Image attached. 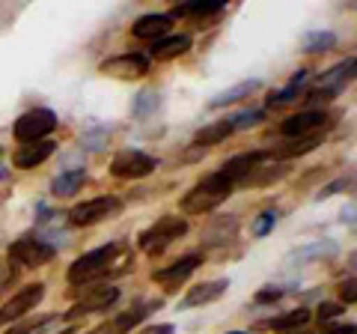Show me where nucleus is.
Instances as JSON below:
<instances>
[{
    "label": "nucleus",
    "mask_w": 357,
    "mask_h": 334,
    "mask_svg": "<svg viewBox=\"0 0 357 334\" xmlns=\"http://www.w3.org/2000/svg\"><path fill=\"white\" fill-rule=\"evenodd\" d=\"M351 78H354V57L337 63V66H333V69H328L325 75H319V78H316V90H321V93H328V96L337 99V96L345 90V87L351 84Z\"/></svg>",
    "instance_id": "4468645a"
},
{
    "label": "nucleus",
    "mask_w": 357,
    "mask_h": 334,
    "mask_svg": "<svg viewBox=\"0 0 357 334\" xmlns=\"http://www.w3.org/2000/svg\"><path fill=\"white\" fill-rule=\"evenodd\" d=\"M60 334H75V328H66V331H60Z\"/></svg>",
    "instance_id": "79ce46f5"
},
{
    "label": "nucleus",
    "mask_w": 357,
    "mask_h": 334,
    "mask_svg": "<svg viewBox=\"0 0 357 334\" xmlns=\"http://www.w3.org/2000/svg\"><path fill=\"white\" fill-rule=\"evenodd\" d=\"M107 135H110L107 129H89V131H84L81 150H102L105 143H107Z\"/></svg>",
    "instance_id": "473e14b6"
},
{
    "label": "nucleus",
    "mask_w": 357,
    "mask_h": 334,
    "mask_svg": "<svg viewBox=\"0 0 357 334\" xmlns=\"http://www.w3.org/2000/svg\"><path fill=\"white\" fill-rule=\"evenodd\" d=\"M280 298H283V289L265 286L262 293H256V305H271V302H280Z\"/></svg>",
    "instance_id": "72a5a7b5"
},
{
    "label": "nucleus",
    "mask_w": 357,
    "mask_h": 334,
    "mask_svg": "<svg viewBox=\"0 0 357 334\" xmlns=\"http://www.w3.org/2000/svg\"><path fill=\"white\" fill-rule=\"evenodd\" d=\"M268 161V150H253V152H238V155H232L229 161H223V167L218 173H223L227 180L232 182H244L248 176L256 170L259 164Z\"/></svg>",
    "instance_id": "9b49d317"
},
{
    "label": "nucleus",
    "mask_w": 357,
    "mask_h": 334,
    "mask_svg": "<svg viewBox=\"0 0 357 334\" xmlns=\"http://www.w3.org/2000/svg\"><path fill=\"white\" fill-rule=\"evenodd\" d=\"M340 298H342L345 305H354V298H357V293H354V277H349V281L340 284Z\"/></svg>",
    "instance_id": "e433bc0d"
},
{
    "label": "nucleus",
    "mask_w": 357,
    "mask_h": 334,
    "mask_svg": "<svg viewBox=\"0 0 357 334\" xmlns=\"http://www.w3.org/2000/svg\"><path fill=\"white\" fill-rule=\"evenodd\" d=\"M321 126H328V114L325 110H301V114L289 117L280 122V135H286L289 140L295 138H310V131H316Z\"/></svg>",
    "instance_id": "f8f14e48"
},
{
    "label": "nucleus",
    "mask_w": 357,
    "mask_h": 334,
    "mask_svg": "<svg viewBox=\"0 0 357 334\" xmlns=\"http://www.w3.org/2000/svg\"><path fill=\"white\" fill-rule=\"evenodd\" d=\"M54 129H57V114L48 108H33L15 119L13 131L18 143H36V140H48Z\"/></svg>",
    "instance_id": "20e7f679"
},
{
    "label": "nucleus",
    "mask_w": 357,
    "mask_h": 334,
    "mask_svg": "<svg viewBox=\"0 0 357 334\" xmlns=\"http://www.w3.org/2000/svg\"><path fill=\"white\" fill-rule=\"evenodd\" d=\"M6 176H9V170H6L3 164H0V180H6Z\"/></svg>",
    "instance_id": "a19ab883"
},
{
    "label": "nucleus",
    "mask_w": 357,
    "mask_h": 334,
    "mask_svg": "<svg viewBox=\"0 0 357 334\" xmlns=\"http://www.w3.org/2000/svg\"><path fill=\"white\" fill-rule=\"evenodd\" d=\"M54 257H57V248H51L39 236H21L9 245V263L21 266V269H39V266L51 263Z\"/></svg>",
    "instance_id": "39448f33"
},
{
    "label": "nucleus",
    "mask_w": 357,
    "mask_h": 334,
    "mask_svg": "<svg viewBox=\"0 0 357 334\" xmlns=\"http://www.w3.org/2000/svg\"><path fill=\"white\" fill-rule=\"evenodd\" d=\"M229 122H232V131L253 129V126H259V122H265V110H262V108H256V110H241V114H236Z\"/></svg>",
    "instance_id": "2f4dec72"
},
{
    "label": "nucleus",
    "mask_w": 357,
    "mask_h": 334,
    "mask_svg": "<svg viewBox=\"0 0 357 334\" xmlns=\"http://www.w3.org/2000/svg\"><path fill=\"white\" fill-rule=\"evenodd\" d=\"M342 310H345L342 305H333V302H321V305H319V319H321V322H328V319H337V317L342 314Z\"/></svg>",
    "instance_id": "f704fd0d"
},
{
    "label": "nucleus",
    "mask_w": 357,
    "mask_h": 334,
    "mask_svg": "<svg viewBox=\"0 0 357 334\" xmlns=\"http://www.w3.org/2000/svg\"><path fill=\"white\" fill-rule=\"evenodd\" d=\"M126 251V245L122 242H107L102 245V248L96 251H86L84 257H77L72 266H69V284L72 286H86V284H96L102 281V277H107L110 272H114L116 266V257Z\"/></svg>",
    "instance_id": "f257e3e1"
},
{
    "label": "nucleus",
    "mask_w": 357,
    "mask_h": 334,
    "mask_svg": "<svg viewBox=\"0 0 357 334\" xmlns=\"http://www.w3.org/2000/svg\"><path fill=\"white\" fill-rule=\"evenodd\" d=\"M84 182H86V170H84V167H72V170L60 173L57 180L51 182V194L54 197H72V194L81 191Z\"/></svg>",
    "instance_id": "412c9836"
},
{
    "label": "nucleus",
    "mask_w": 357,
    "mask_h": 334,
    "mask_svg": "<svg viewBox=\"0 0 357 334\" xmlns=\"http://www.w3.org/2000/svg\"><path fill=\"white\" fill-rule=\"evenodd\" d=\"M333 45H337V36H333L331 30H310L304 36V42H301L304 54H325Z\"/></svg>",
    "instance_id": "cd10ccee"
},
{
    "label": "nucleus",
    "mask_w": 357,
    "mask_h": 334,
    "mask_svg": "<svg viewBox=\"0 0 357 334\" xmlns=\"http://www.w3.org/2000/svg\"><path fill=\"white\" fill-rule=\"evenodd\" d=\"M304 322H310V310L307 307H298V310H289V314H280V317H271L262 322V328H274V331H292V328H301Z\"/></svg>",
    "instance_id": "b1692460"
},
{
    "label": "nucleus",
    "mask_w": 357,
    "mask_h": 334,
    "mask_svg": "<svg viewBox=\"0 0 357 334\" xmlns=\"http://www.w3.org/2000/svg\"><path fill=\"white\" fill-rule=\"evenodd\" d=\"M253 90H259V81H241V84H236V87H229V90H223V93H218L215 99L208 102V108H227V105H236L238 99H244V96H250Z\"/></svg>",
    "instance_id": "393cba45"
},
{
    "label": "nucleus",
    "mask_w": 357,
    "mask_h": 334,
    "mask_svg": "<svg viewBox=\"0 0 357 334\" xmlns=\"http://www.w3.org/2000/svg\"><path fill=\"white\" fill-rule=\"evenodd\" d=\"M277 221H280V209H265L262 215H256L253 218V236H268L274 227H277Z\"/></svg>",
    "instance_id": "7c9ffc66"
},
{
    "label": "nucleus",
    "mask_w": 357,
    "mask_h": 334,
    "mask_svg": "<svg viewBox=\"0 0 357 334\" xmlns=\"http://www.w3.org/2000/svg\"><path fill=\"white\" fill-rule=\"evenodd\" d=\"M232 135V122L229 119H220V122H211V126L199 129L197 138H194V147H215V143H223Z\"/></svg>",
    "instance_id": "5701e85b"
},
{
    "label": "nucleus",
    "mask_w": 357,
    "mask_h": 334,
    "mask_svg": "<svg viewBox=\"0 0 357 334\" xmlns=\"http://www.w3.org/2000/svg\"><path fill=\"white\" fill-rule=\"evenodd\" d=\"M188 233V218H178V215H164V218H158L155 224L149 227V230H143L140 233V248L146 251V254H161L167 245L170 242H176V239H182Z\"/></svg>",
    "instance_id": "7ed1b4c3"
},
{
    "label": "nucleus",
    "mask_w": 357,
    "mask_h": 334,
    "mask_svg": "<svg viewBox=\"0 0 357 334\" xmlns=\"http://www.w3.org/2000/svg\"><path fill=\"white\" fill-rule=\"evenodd\" d=\"M54 150H57V143H54V140L21 143V147L15 150V155H13V164L18 167V170H30V167H39V164L48 161L54 155Z\"/></svg>",
    "instance_id": "2eb2a0df"
},
{
    "label": "nucleus",
    "mask_w": 357,
    "mask_h": 334,
    "mask_svg": "<svg viewBox=\"0 0 357 334\" xmlns=\"http://www.w3.org/2000/svg\"><path fill=\"white\" fill-rule=\"evenodd\" d=\"M331 334H354V326H340V328H333Z\"/></svg>",
    "instance_id": "58836bf2"
},
{
    "label": "nucleus",
    "mask_w": 357,
    "mask_h": 334,
    "mask_svg": "<svg viewBox=\"0 0 357 334\" xmlns=\"http://www.w3.org/2000/svg\"><path fill=\"white\" fill-rule=\"evenodd\" d=\"M227 6L223 0H188V3H178L173 6V15H182V18H203V15H215ZM170 15V18H173Z\"/></svg>",
    "instance_id": "4be33fe9"
},
{
    "label": "nucleus",
    "mask_w": 357,
    "mask_h": 334,
    "mask_svg": "<svg viewBox=\"0 0 357 334\" xmlns=\"http://www.w3.org/2000/svg\"><path fill=\"white\" fill-rule=\"evenodd\" d=\"M42 298H45V284H27L24 289H18V293L0 307V326H9V322H15L24 314H30Z\"/></svg>",
    "instance_id": "6e6552de"
},
{
    "label": "nucleus",
    "mask_w": 357,
    "mask_h": 334,
    "mask_svg": "<svg viewBox=\"0 0 357 334\" xmlns=\"http://www.w3.org/2000/svg\"><path fill=\"white\" fill-rule=\"evenodd\" d=\"M307 81H310V72H307V69H298V72H295V78H292V81H289L286 90L268 96V108H280V105H289V102H292V99H295L301 90H304V84H307Z\"/></svg>",
    "instance_id": "a878e982"
},
{
    "label": "nucleus",
    "mask_w": 357,
    "mask_h": 334,
    "mask_svg": "<svg viewBox=\"0 0 357 334\" xmlns=\"http://www.w3.org/2000/svg\"><path fill=\"white\" fill-rule=\"evenodd\" d=\"M351 185V180H337V182H331V185H325L321 191L316 194V200H328V197H333L337 191H345V188Z\"/></svg>",
    "instance_id": "c9c22d12"
},
{
    "label": "nucleus",
    "mask_w": 357,
    "mask_h": 334,
    "mask_svg": "<svg viewBox=\"0 0 357 334\" xmlns=\"http://www.w3.org/2000/svg\"><path fill=\"white\" fill-rule=\"evenodd\" d=\"M176 328L170 326V322H161V326H149V328H143L140 334H173Z\"/></svg>",
    "instance_id": "4c0bfd02"
},
{
    "label": "nucleus",
    "mask_w": 357,
    "mask_h": 334,
    "mask_svg": "<svg viewBox=\"0 0 357 334\" xmlns=\"http://www.w3.org/2000/svg\"><path fill=\"white\" fill-rule=\"evenodd\" d=\"M155 167H158V159H152L146 152L119 150L114 155V161H110V173H114L116 180H143V176H149Z\"/></svg>",
    "instance_id": "0eeeda50"
},
{
    "label": "nucleus",
    "mask_w": 357,
    "mask_h": 334,
    "mask_svg": "<svg viewBox=\"0 0 357 334\" xmlns=\"http://www.w3.org/2000/svg\"><path fill=\"white\" fill-rule=\"evenodd\" d=\"M185 51H191V36L188 33H178V36H164L158 42H152V57L155 60H173V57H182Z\"/></svg>",
    "instance_id": "aec40b11"
},
{
    "label": "nucleus",
    "mask_w": 357,
    "mask_h": 334,
    "mask_svg": "<svg viewBox=\"0 0 357 334\" xmlns=\"http://www.w3.org/2000/svg\"><path fill=\"white\" fill-rule=\"evenodd\" d=\"M0 286H3V272H0Z\"/></svg>",
    "instance_id": "c03bdc74"
},
{
    "label": "nucleus",
    "mask_w": 357,
    "mask_h": 334,
    "mask_svg": "<svg viewBox=\"0 0 357 334\" xmlns=\"http://www.w3.org/2000/svg\"><path fill=\"white\" fill-rule=\"evenodd\" d=\"M170 27H173V18L170 15L152 13V15H143V18L134 21L131 36L134 39H146V42H158V39H164L167 33H170Z\"/></svg>",
    "instance_id": "dca6fc26"
},
{
    "label": "nucleus",
    "mask_w": 357,
    "mask_h": 334,
    "mask_svg": "<svg viewBox=\"0 0 357 334\" xmlns=\"http://www.w3.org/2000/svg\"><path fill=\"white\" fill-rule=\"evenodd\" d=\"M229 334H250V331H229Z\"/></svg>",
    "instance_id": "37998d69"
},
{
    "label": "nucleus",
    "mask_w": 357,
    "mask_h": 334,
    "mask_svg": "<svg viewBox=\"0 0 357 334\" xmlns=\"http://www.w3.org/2000/svg\"><path fill=\"white\" fill-rule=\"evenodd\" d=\"M199 263H203V260H199V254H188V257L170 263L167 269L152 272V281H158V284L167 286V289H176L178 284H185L188 277L197 272V266H199Z\"/></svg>",
    "instance_id": "ddd939ff"
},
{
    "label": "nucleus",
    "mask_w": 357,
    "mask_h": 334,
    "mask_svg": "<svg viewBox=\"0 0 357 334\" xmlns=\"http://www.w3.org/2000/svg\"><path fill=\"white\" fill-rule=\"evenodd\" d=\"M319 138L310 135V138H295V140H286L280 147H271L268 150V159H277V161H289V159H298V155H307L319 147Z\"/></svg>",
    "instance_id": "6ab92c4d"
},
{
    "label": "nucleus",
    "mask_w": 357,
    "mask_h": 334,
    "mask_svg": "<svg viewBox=\"0 0 357 334\" xmlns=\"http://www.w3.org/2000/svg\"><path fill=\"white\" fill-rule=\"evenodd\" d=\"M143 319H146V307H131V310H126V314H119L116 319L102 322L98 328L86 331V334H126V331H131L134 326H140Z\"/></svg>",
    "instance_id": "a211bd4d"
},
{
    "label": "nucleus",
    "mask_w": 357,
    "mask_h": 334,
    "mask_svg": "<svg viewBox=\"0 0 357 334\" xmlns=\"http://www.w3.org/2000/svg\"><path fill=\"white\" fill-rule=\"evenodd\" d=\"M354 206H349V209H345V212H342V221H349V224H354Z\"/></svg>",
    "instance_id": "ea45409f"
},
{
    "label": "nucleus",
    "mask_w": 357,
    "mask_h": 334,
    "mask_svg": "<svg viewBox=\"0 0 357 334\" xmlns=\"http://www.w3.org/2000/svg\"><path fill=\"white\" fill-rule=\"evenodd\" d=\"M158 93L155 90H143V93H137V99H134V105H131V114L137 117V119H143V117H149L155 108H158Z\"/></svg>",
    "instance_id": "c756f323"
},
{
    "label": "nucleus",
    "mask_w": 357,
    "mask_h": 334,
    "mask_svg": "<svg viewBox=\"0 0 357 334\" xmlns=\"http://www.w3.org/2000/svg\"><path fill=\"white\" fill-rule=\"evenodd\" d=\"M333 254H337V245L333 242H316V245H307V248L295 251L292 257L295 260H328Z\"/></svg>",
    "instance_id": "c85d7f7f"
},
{
    "label": "nucleus",
    "mask_w": 357,
    "mask_h": 334,
    "mask_svg": "<svg viewBox=\"0 0 357 334\" xmlns=\"http://www.w3.org/2000/svg\"><path fill=\"white\" fill-rule=\"evenodd\" d=\"M232 188H236V182L227 180L223 173H211L206 176V180H199L191 191H188L182 197V212L185 215H203V212H211V209H218L223 200H227L232 194Z\"/></svg>",
    "instance_id": "f03ea898"
},
{
    "label": "nucleus",
    "mask_w": 357,
    "mask_h": 334,
    "mask_svg": "<svg viewBox=\"0 0 357 334\" xmlns=\"http://www.w3.org/2000/svg\"><path fill=\"white\" fill-rule=\"evenodd\" d=\"M116 302H119V286H114V284L96 286V289H86L84 298H77L66 317L77 319V317H86V314H98V310H107L110 305H116Z\"/></svg>",
    "instance_id": "1a4fd4ad"
},
{
    "label": "nucleus",
    "mask_w": 357,
    "mask_h": 334,
    "mask_svg": "<svg viewBox=\"0 0 357 334\" xmlns=\"http://www.w3.org/2000/svg\"><path fill=\"white\" fill-rule=\"evenodd\" d=\"M119 209H122V200L107 194V197H93V200H84V203L72 206L69 212H66V218H69L72 227H93L98 221L116 215Z\"/></svg>",
    "instance_id": "423d86ee"
},
{
    "label": "nucleus",
    "mask_w": 357,
    "mask_h": 334,
    "mask_svg": "<svg viewBox=\"0 0 357 334\" xmlns=\"http://www.w3.org/2000/svg\"><path fill=\"white\" fill-rule=\"evenodd\" d=\"M98 69H102V75L119 78V81H137V78L149 75V57H143V54H119V57L105 60Z\"/></svg>",
    "instance_id": "9d476101"
},
{
    "label": "nucleus",
    "mask_w": 357,
    "mask_h": 334,
    "mask_svg": "<svg viewBox=\"0 0 357 334\" xmlns=\"http://www.w3.org/2000/svg\"><path fill=\"white\" fill-rule=\"evenodd\" d=\"M229 281H206V284H197L194 289H188V296L182 298L178 307H199V305H211L227 293Z\"/></svg>",
    "instance_id": "f3484780"
},
{
    "label": "nucleus",
    "mask_w": 357,
    "mask_h": 334,
    "mask_svg": "<svg viewBox=\"0 0 357 334\" xmlns=\"http://www.w3.org/2000/svg\"><path fill=\"white\" fill-rule=\"evenodd\" d=\"M286 173H289V164H259L248 180H244V185H271L277 180H283Z\"/></svg>",
    "instance_id": "bb28decb"
}]
</instances>
